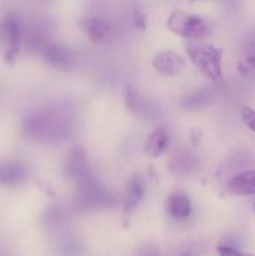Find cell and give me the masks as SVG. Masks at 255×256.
<instances>
[{"mask_svg": "<svg viewBox=\"0 0 255 256\" xmlns=\"http://www.w3.org/2000/svg\"><path fill=\"white\" fill-rule=\"evenodd\" d=\"M82 28L92 42H105L112 34L109 22L102 16H88L82 20Z\"/></svg>", "mask_w": 255, "mask_h": 256, "instance_id": "cell-8", "label": "cell"}, {"mask_svg": "<svg viewBox=\"0 0 255 256\" xmlns=\"http://www.w3.org/2000/svg\"><path fill=\"white\" fill-rule=\"evenodd\" d=\"M145 194L144 182L139 175H135L128 182L126 190L124 194V212H132L139 206L140 202L142 200Z\"/></svg>", "mask_w": 255, "mask_h": 256, "instance_id": "cell-10", "label": "cell"}, {"mask_svg": "<svg viewBox=\"0 0 255 256\" xmlns=\"http://www.w3.org/2000/svg\"><path fill=\"white\" fill-rule=\"evenodd\" d=\"M66 172L68 176L74 180V182H76L79 185L92 176V174L90 172L89 165H88L86 156H85V152H82V149L75 148L70 152L69 158L66 160Z\"/></svg>", "mask_w": 255, "mask_h": 256, "instance_id": "cell-7", "label": "cell"}, {"mask_svg": "<svg viewBox=\"0 0 255 256\" xmlns=\"http://www.w3.org/2000/svg\"><path fill=\"white\" fill-rule=\"evenodd\" d=\"M170 32L190 40H200L209 32V24L199 15L174 12L166 22Z\"/></svg>", "mask_w": 255, "mask_h": 256, "instance_id": "cell-3", "label": "cell"}, {"mask_svg": "<svg viewBox=\"0 0 255 256\" xmlns=\"http://www.w3.org/2000/svg\"><path fill=\"white\" fill-rule=\"evenodd\" d=\"M168 210L170 215L178 220L188 219L192 212V202L186 195L182 192H175L168 199Z\"/></svg>", "mask_w": 255, "mask_h": 256, "instance_id": "cell-13", "label": "cell"}, {"mask_svg": "<svg viewBox=\"0 0 255 256\" xmlns=\"http://www.w3.org/2000/svg\"><path fill=\"white\" fill-rule=\"evenodd\" d=\"M252 208H254V212H255V202H254V206H252Z\"/></svg>", "mask_w": 255, "mask_h": 256, "instance_id": "cell-20", "label": "cell"}, {"mask_svg": "<svg viewBox=\"0 0 255 256\" xmlns=\"http://www.w3.org/2000/svg\"><path fill=\"white\" fill-rule=\"evenodd\" d=\"M154 69L162 76H174L185 68V59L174 50H162L152 56Z\"/></svg>", "mask_w": 255, "mask_h": 256, "instance_id": "cell-5", "label": "cell"}, {"mask_svg": "<svg viewBox=\"0 0 255 256\" xmlns=\"http://www.w3.org/2000/svg\"><path fill=\"white\" fill-rule=\"evenodd\" d=\"M198 252H195V249H186L184 252H182V254L179 256H196Z\"/></svg>", "mask_w": 255, "mask_h": 256, "instance_id": "cell-19", "label": "cell"}, {"mask_svg": "<svg viewBox=\"0 0 255 256\" xmlns=\"http://www.w3.org/2000/svg\"><path fill=\"white\" fill-rule=\"evenodd\" d=\"M40 54L50 66L58 70H69L74 66V52L62 44L48 42Z\"/></svg>", "mask_w": 255, "mask_h": 256, "instance_id": "cell-6", "label": "cell"}, {"mask_svg": "<svg viewBox=\"0 0 255 256\" xmlns=\"http://www.w3.org/2000/svg\"><path fill=\"white\" fill-rule=\"evenodd\" d=\"M240 116H242V122L252 130V132H255V110L252 108L242 106L240 109Z\"/></svg>", "mask_w": 255, "mask_h": 256, "instance_id": "cell-16", "label": "cell"}, {"mask_svg": "<svg viewBox=\"0 0 255 256\" xmlns=\"http://www.w3.org/2000/svg\"><path fill=\"white\" fill-rule=\"evenodd\" d=\"M74 112L66 105H48L29 112L22 124V134L40 142H60L74 128Z\"/></svg>", "mask_w": 255, "mask_h": 256, "instance_id": "cell-1", "label": "cell"}, {"mask_svg": "<svg viewBox=\"0 0 255 256\" xmlns=\"http://www.w3.org/2000/svg\"><path fill=\"white\" fill-rule=\"evenodd\" d=\"M230 192L235 195H255V169L240 172L229 182Z\"/></svg>", "mask_w": 255, "mask_h": 256, "instance_id": "cell-11", "label": "cell"}, {"mask_svg": "<svg viewBox=\"0 0 255 256\" xmlns=\"http://www.w3.org/2000/svg\"><path fill=\"white\" fill-rule=\"evenodd\" d=\"M212 99V92L210 89L199 90L196 92H192L190 96L184 100V106L190 108V109H198L208 104V102Z\"/></svg>", "mask_w": 255, "mask_h": 256, "instance_id": "cell-15", "label": "cell"}, {"mask_svg": "<svg viewBox=\"0 0 255 256\" xmlns=\"http://www.w3.org/2000/svg\"><path fill=\"white\" fill-rule=\"evenodd\" d=\"M124 102L128 109L132 112H135L138 115H142L145 110V102L139 94L136 88L132 85L128 84L124 89Z\"/></svg>", "mask_w": 255, "mask_h": 256, "instance_id": "cell-14", "label": "cell"}, {"mask_svg": "<svg viewBox=\"0 0 255 256\" xmlns=\"http://www.w3.org/2000/svg\"><path fill=\"white\" fill-rule=\"evenodd\" d=\"M135 256H162L156 246L152 245H144L136 250Z\"/></svg>", "mask_w": 255, "mask_h": 256, "instance_id": "cell-17", "label": "cell"}, {"mask_svg": "<svg viewBox=\"0 0 255 256\" xmlns=\"http://www.w3.org/2000/svg\"><path fill=\"white\" fill-rule=\"evenodd\" d=\"M28 178V169L20 162L4 160L0 162V184L12 186L19 185Z\"/></svg>", "mask_w": 255, "mask_h": 256, "instance_id": "cell-9", "label": "cell"}, {"mask_svg": "<svg viewBox=\"0 0 255 256\" xmlns=\"http://www.w3.org/2000/svg\"><path fill=\"white\" fill-rule=\"evenodd\" d=\"M185 50L190 62L196 69L210 80L219 82L222 79V50L202 40H189Z\"/></svg>", "mask_w": 255, "mask_h": 256, "instance_id": "cell-2", "label": "cell"}, {"mask_svg": "<svg viewBox=\"0 0 255 256\" xmlns=\"http://www.w3.org/2000/svg\"><path fill=\"white\" fill-rule=\"evenodd\" d=\"M218 252H219L220 256H254V255L244 254V252H239V250L234 249V248L225 246V245H222V246L218 248Z\"/></svg>", "mask_w": 255, "mask_h": 256, "instance_id": "cell-18", "label": "cell"}, {"mask_svg": "<svg viewBox=\"0 0 255 256\" xmlns=\"http://www.w3.org/2000/svg\"><path fill=\"white\" fill-rule=\"evenodd\" d=\"M22 42V28L19 20L8 15L0 22V52L5 62H12Z\"/></svg>", "mask_w": 255, "mask_h": 256, "instance_id": "cell-4", "label": "cell"}, {"mask_svg": "<svg viewBox=\"0 0 255 256\" xmlns=\"http://www.w3.org/2000/svg\"><path fill=\"white\" fill-rule=\"evenodd\" d=\"M169 145V134L164 128H158L150 132L145 142V152L150 158H158L164 154Z\"/></svg>", "mask_w": 255, "mask_h": 256, "instance_id": "cell-12", "label": "cell"}]
</instances>
